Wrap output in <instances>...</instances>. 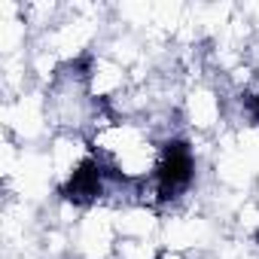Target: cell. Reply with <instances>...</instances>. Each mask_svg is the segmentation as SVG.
Here are the masks:
<instances>
[{"label":"cell","instance_id":"obj_1","mask_svg":"<svg viewBox=\"0 0 259 259\" xmlns=\"http://www.w3.org/2000/svg\"><path fill=\"white\" fill-rule=\"evenodd\" d=\"M180 113L195 132H210V128H217L223 122V98H220V92L213 85L198 82L180 101Z\"/></svg>","mask_w":259,"mask_h":259}]
</instances>
